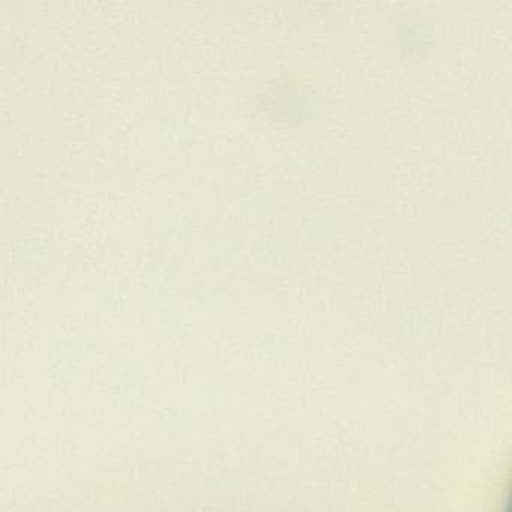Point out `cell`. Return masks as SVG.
Instances as JSON below:
<instances>
[{
  "label": "cell",
  "mask_w": 512,
  "mask_h": 512,
  "mask_svg": "<svg viewBox=\"0 0 512 512\" xmlns=\"http://www.w3.org/2000/svg\"><path fill=\"white\" fill-rule=\"evenodd\" d=\"M502 512H512V481L509 485L508 494H506L505 506H503Z\"/></svg>",
  "instance_id": "cell-1"
}]
</instances>
